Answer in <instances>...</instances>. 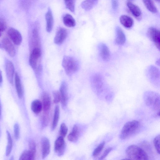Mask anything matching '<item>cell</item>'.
I'll list each match as a JSON object with an SVG mask.
<instances>
[{
    "label": "cell",
    "instance_id": "obj_35",
    "mask_svg": "<svg viewBox=\"0 0 160 160\" xmlns=\"http://www.w3.org/2000/svg\"><path fill=\"white\" fill-rule=\"evenodd\" d=\"M29 150L34 156H35L36 152V145L35 141L30 140L28 143Z\"/></svg>",
    "mask_w": 160,
    "mask_h": 160
},
{
    "label": "cell",
    "instance_id": "obj_30",
    "mask_svg": "<svg viewBox=\"0 0 160 160\" xmlns=\"http://www.w3.org/2000/svg\"><path fill=\"white\" fill-rule=\"evenodd\" d=\"M32 42L34 45L38 46L39 42V36L38 29L34 28L32 32Z\"/></svg>",
    "mask_w": 160,
    "mask_h": 160
},
{
    "label": "cell",
    "instance_id": "obj_43",
    "mask_svg": "<svg viewBox=\"0 0 160 160\" xmlns=\"http://www.w3.org/2000/svg\"><path fill=\"white\" fill-rule=\"evenodd\" d=\"M1 103L0 101V119L1 118Z\"/></svg>",
    "mask_w": 160,
    "mask_h": 160
},
{
    "label": "cell",
    "instance_id": "obj_14",
    "mask_svg": "<svg viewBox=\"0 0 160 160\" xmlns=\"http://www.w3.org/2000/svg\"><path fill=\"white\" fill-rule=\"evenodd\" d=\"M42 154V159L45 158L49 154L50 151V144L49 139L43 137L41 140Z\"/></svg>",
    "mask_w": 160,
    "mask_h": 160
},
{
    "label": "cell",
    "instance_id": "obj_34",
    "mask_svg": "<svg viewBox=\"0 0 160 160\" xmlns=\"http://www.w3.org/2000/svg\"><path fill=\"white\" fill-rule=\"evenodd\" d=\"M160 135L158 134L157 136L154 139L153 143L154 146L157 152L160 154Z\"/></svg>",
    "mask_w": 160,
    "mask_h": 160
},
{
    "label": "cell",
    "instance_id": "obj_42",
    "mask_svg": "<svg viewBox=\"0 0 160 160\" xmlns=\"http://www.w3.org/2000/svg\"><path fill=\"white\" fill-rule=\"evenodd\" d=\"M2 71L0 70V86L2 84Z\"/></svg>",
    "mask_w": 160,
    "mask_h": 160
},
{
    "label": "cell",
    "instance_id": "obj_33",
    "mask_svg": "<svg viewBox=\"0 0 160 160\" xmlns=\"http://www.w3.org/2000/svg\"><path fill=\"white\" fill-rule=\"evenodd\" d=\"M105 144L104 141L102 142L93 151L92 155L94 157L98 156L102 150Z\"/></svg>",
    "mask_w": 160,
    "mask_h": 160
},
{
    "label": "cell",
    "instance_id": "obj_26",
    "mask_svg": "<svg viewBox=\"0 0 160 160\" xmlns=\"http://www.w3.org/2000/svg\"><path fill=\"white\" fill-rule=\"evenodd\" d=\"M60 115V109L59 106L57 105L55 106L53 118L52 122L51 130H54L56 128L59 119Z\"/></svg>",
    "mask_w": 160,
    "mask_h": 160
},
{
    "label": "cell",
    "instance_id": "obj_10",
    "mask_svg": "<svg viewBox=\"0 0 160 160\" xmlns=\"http://www.w3.org/2000/svg\"><path fill=\"white\" fill-rule=\"evenodd\" d=\"M60 93L61 95V102L62 107L65 108L67 105L68 100V86L65 82H63L60 87Z\"/></svg>",
    "mask_w": 160,
    "mask_h": 160
},
{
    "label": "cell",
    "instance_id": "obj_40",
    "mask_svg": "<svg viewBox=\"0 0 160 160\" xmlns=\"http://www.w3.org/2000/svg\"><path fill=\"white\" fill-rule=\"evenodd\" d=\"M112 148L111 147L109 148L106 149L103 152V154L99 158V160H103L108 155V154L112 150Z\"/></svg>",
    "mask_w": 160,
    "mask_h": 160
},
{
    "label": "cell",
    "instance_id": "obj_1",
    "mask_svg": "<svg viewBox=\"0 0 160 160\" xmlns=\"http://www.w3.org/2000/svg\"><path fill=\"white\" fill-rule=\"evenodd\" d=\"M140 128V122L134 120L127 122L123 126L119 135L120 138L122 140L130 138L137 133Z\"/></svg>",
    "mask_w": 160,
    "mask_h": 160
},
{
    "label": "cell",
    "instance_id": "obj_39",
    "mask_svg": "<svg viewBox=\"0 0 160 160\" xmlns=\"http://www.w3.org/2000/svg\"><path fill=\"white\" fill-rule=\"evenodd\" d=\"M7 24L4 20L0 18V33H2L6 28Z\"/></svg>",
    "mask_w": 160,
    "mask_h": 160
},
{
    "label": "cell",
    "instance_id": "obj_16",
    "mask_svg": "<svg viewBox=\"0 0 160 160\" xmlns=\"http://www.w3.org/2000/svg\"><path fill=\"white\" fill-rule=\"evenodd\" d=\"M99 54L102 59L106 61L109 60L110 54L108 47L104 44L101 43L98 47Z\"/></svg>",
    "mask_w": 160,
    "mask_h": 160
},
{
    "label": "cell",
    "instance_id": "obj_19",
    "mask_svg": "<svg viewBox=\"0 0 160 160\" xmlns=\"http://www.w3.org/2000/svg\"><path fill=\"white\" fill-rule=\"evenodd\" d=\"M119 19L121 24L126 28H130L132 26L133 23V19L130 17L126 15L121 16Z\"/></svg>",
    "mask_w": 160,
    "mask_h": 160
},
{
    "label": "cell",
    "instance_id": "obj_17",
    "mask_svg": "<svg viewBox=\"0 0 160 160\" xmlns=\"http://www.w3.org/2000/svg\"><path fill=\"white\" fill-rule=\"evenodd\" d=\"M126 41L125 34L122 29L119 27L116 28L115 43L118 45H122Z\"/></svg>",
    "mask_w": 160,
    "mask_h": 160
},
{
    "label": "cell",
    "instance_id": "obj_21",
    "mask_svg": "<svg viewBox=\"0 0 160 160\" xmlns=\"http://www.w3.org/2000/svg\"><path fill=\"white\" fill-rule=\"evenodd\" d=\"M64 24L68 27H74L76 24L75 21L72 16L69 14H65L62 18Z\"/></svg>",
    "mask_w": 160,
    "mask_h": 160
},
{
    "label": "cell",
    "instance_id": "obj_38",
    "mask_svg": "<svg viewBox=\"0 0 160 160\" xmlns=\"http://www.w3.org/2000/svg\"><path fill=\"white\" fill-rule=\"evenodd\" d=\"M14 135L15 139H18L20 136V129L18 124L16 123L14 126Z\"/></svg>",
    "mask_w": 160,
    "mask_h": 160
},
{
    "label": "cell",
    "instance_id": "obj_8",
    "mask_svg": "<svg viewBox=\"0 0 160 160\" xmlns=\"http://www.w3.org/2000/svg\"><path fill=\"white\" fill-rule=\"evenodd\" d=\"M66 146L64 138L61 136H59L56 140L54 146V151L58 156H61L63 154Z\"/></svg>",
    "mask_w": 160,
    "mask_h": 160
},
{
    "label": "cell",
    "instance_id": "obj_9",
    "mask_svg": "<svg viewBox=\"0 0 160 160\" xmlns=\"http://www.w3.org/2000/svg\"><path fill=\"white\" fill-rule=\"evenodd\" d=\"M2 46L8 54L11 57L15 54V49L12 42L8 38H4L2 40Z\"/></svg>",
    "mask_w": 160,
    "mask_h": 160
},
{
    "label": "cell",
    "instance_id": "obj_15",
    "mask_svg": "<svg viewBox=\"0 0 160 160\" xmlns=\"http://www.w3.org/2000/svg\"><path fill=\"white\" fill-rule=\"evenodd\" d=\"M5 71L7 77L8 81L11 84H12L14 68L13 63L10 61L8 60L6 62Z\"/></svg>",
    "mask_w": 160,
    "mask_h": 160
},
{
    "label": "cell",
    "instance_id": "obj_36",
    "mask_svg": "<svg viewBox=\"0 0 160 160\" xmlns=\"http://www.w3.org/2000/svg\"><path fill=\"white\" fill-rule=\"evenodd\" d=\"M68 131V128L64 123L61 124L60 128V134L61 136L64 138L66 136Z\"/></svg>",
    "mask_w": 160,
    "mask_h": 160
},
{
    "label": "cell",
    "instance_id": "obj_2",
    "mask_svg": "<svg viewBox=\"0 0 160 160\" xmlns=\"http://www.w3.org/2000/svg\"><path fill=\"white\" fill-rule=\"evenodd\" d=\"M126 152L129 159L147 160L148 157L144 149L140 147L132 145L127 148Z\"/></svg>",
    "mask_w": 160,
    "mask_h": 160
},
{
    "label": "cell",
    "instance_id": "obj_25",
    "mask_svg": "<svg viewBox=\"0 0 160 160\" xmlns=\"http://www.w3.org/2000/svg\"><path fill=\"white\" fill-rule=\"evenodd\" d=\"M98 0H85L82 2L81 7L86 10L92 9L97 3Z\"/></svg>",
    "mask_w": 160,
    "mask_h": 160
},
{
    "label": "cell",
    "instance_id": "obj_29",
    "mask_svg": "<svg viewBox=\"0 0 160 160\" xmlns=\"http://www.w3.org/2000/svg\"><path fill=\"white\" fill-rule=\"evenodd\" d=\"M35 156L33 155L29 150L24 151L19 158L20 160H30L35 159Z\"/></svg>",
    "mask_w": 160,
    "mask_h": 160
},
{
    "label": "cell",
    "instance_id": "obj_45",
    "mask_svg": "<svg viewBox=\"0 0 160 160\" xmlns=\"http://www.w3.org/2000/svg\"></svg>",
    "mask_w": 160,
    "mask_h": 160
},
{
    "label": "cell",
    "instance_id": "obj_27",
    "mask_svg": "<svg viewBox=\"0 0 160 160\" xmlns=\"http://www.w3.org/2000/svg\"><path fill=\"white\" fill-rule=\"evenodd\" d=\"M146 8L150 12L155 13L157 9L152 0H142Z\"/></svg>",
    "mask_w": 160,
    "mask_h": 160
},
{
    "label": "cell",
    "instance_id": "obj_44",
    "mask_svg": "<svg viewBox=\"0 0 160 160\" xmlns=\"http://www.w3.org/2000/svg\"><path fill=\"white\" fill-rule=\"evenodd\" d=\"M155 0L157 1V2H160V0Z\"/></svg>",
    "mask_w": 160,
    "mask_h": 160
},
{
    "label": "cell",
    "instance_id": "obj_6",
    "mask_svg": "<svg viewBox=\"0 0 160 160\" xmlns=\"http://www.w3.org/2000/svg\"><path fill=\"white\" fill-rule=\"evenodd\" d=\"M41 54V50L39 48H33L31 52L29 57V62L31 67L34 69H36Z\"/></svg>",
    "mask_w": 160,
    "mask_h": 160
},
{
    "label": "cell",
    "instance_id": "obj_13",
    "mask_svg": "<svg viewBox=\"0 0 160 160\" xmlns=\"http://www.w3.org/2000/svg\"><path fill=\"white\" fill-rule=\"evenodd\" d=\"M42 109L43 113H49L51 108V98L48 94L43 92L42 96Z\"/></svg>",
    "mask_w": 160,
    "mask_h": 160
},
{
    "label": "cell",
    "instance_id": "obj_11",
    "mask_svg": "<svg viewBox=\"0 0 160 160\" xmlns=\"http://www.w3.org/2000/svg\"><path fill=\"white\" fill-rule=\"evenodd\" d=\"M68 35L67 30L62 28H59L57 30L54 38V42L57 44L62 43Z\"/></svg>",
    "mask_w": 160,
    "mask_h": 160
},
{
    "label": "cell",
    "instance_id": "obj_7",
    "mask_svg": "<svg viewBox=\"0 0 160 160\" xmlns=\"http://www.w3.org/2000/svg\"><path fill=\"white\" fill-rule=\"evenodd\" d=\"M8 35L14 43L20 45L22 42V38L20 33L16 29L11 28L8 31Z\"/></svg>",
    "mask_w": 160,
    "mask_h": 160
},
{
    "label": "cell",
    "instance_id": "obj_41",
    "mask_svg": "<svg viewBox=\"0 0 160 160\" xmlns=\"http://www.w3.org/2000/svg\"><path fill=\"white\" fill-rule=\"evenodd\" d=\"M112 7L113 9L116 10L118 6V0H111Z\"/></svg>",
    "mask_w": 160,
    "mask_h": 160
},
{
    "label": "cell",
    "instance_id": "obj_32",
    "mask_svg": "<svg viewBox=\"0 0 160 160\" xmlns=\"http://www.w3.org/2000/svg\"><path fill=\"white\" fill-rule=\"evenodd\" d=\"M49 119V113H43L41 119V124L42 128H44L48 125Z\"/></svg>",
    "mask_w": 160,
    "mask_h": 160
},
{
    "label": "cell",
    "instance_id": "obj_18",
    "mask_svg": "<svg viewBox=\"0 0 160 160\" xmlns=\"http://www.w3.org/2000/svg\"><path fill=\"white\" fill-rule=\"evenodd\" d=\"M46 22V29L47 31L49 32L52 31L54 19L51 9L48 8L45 15Z\"/></svg>",
    "mask_w": 160,
    "mask_h": 160
},
{
    "label": "cell",
    "instance_id": "obj_23",
    "mask_svg": "<svg viewBox=\"0 0 160 160\" xmlns=\"http://www.w3.org/2000/svg\"><path fill=\"white\" fill-rule=\"evenodd\" d=\"M31 107L33 112L35 114H38L42 110V102L38 99H35L32 102Z\"/></svg>",
    "mask_w": 160,
    "mask_h": 160
},
{
    "label": "cell",
    "instance_id": "obj_24",
    "mask_svg": "<svg viewBox=\"0 0 160 160\" xmlns=\"http://www.w3.org/2000/svg\"><path fill=\"white\" fill-rule=\"evenodd\" d=\"M79 131L78 126L76 125L74 126L72 132L68 136V140L71 142L76 141L78 139Z\"/></svg>",
    "mask_w": 160,
    "mask_h": 160
},
{
    "label": "cell",
    "instance_id": "obj_28",
    "mask_svg": "<svg viewBox=\"0 0 160 160\" xmlns=\"http://www.w3.org/2000/svg\"><path fill=\"white\" fill-rule=\"evenodd\" d=\"M8 144L6 148V155L8 156L10 154L12 151V140L11 134L8 131H7Z\"/></svg>",
    "mask_w": 160,
    "mask_h": 160
},
{
    "label": "cell",
    "instance_id": "obj_20",
    "mask_svg": "<svg viewBox=\"0 0 160 160\" xmlns=\"http://www.w3.org/2000/svg\"><path fill=\"white\" fill-rule=\"evenodd\" d=\"M127 5L130 11L134 16L138 18L141 15V10L137 6L130 2H127Z\"/></svg>",
    "mask_w": 160,
    "mask_h": 160
},
{
    "label": "cell",
    "instance_id": "obj_22",
    "mask_svg": "<svg viewBox=\"0 0 160 160\" xmlns=\"http://www.w3.org/2000/svg\"><path fill=\"white\" fill-rule=\"evenodd\" d=\"M15 85L18 96L19 98H21L23 95V91L19 77L17 73L15 74Z\"/></svg>",
    "mask_w": 160,
    "mask_h": 160
},
{
    "label": "cell",
    "instance_id": "obj_37",
    "mask_svg": "<svg viewBox=\"0 0 160 160\" xmlns=\"http://www.w3.org/2000/svg\"><path fill=\"white\" fill-rule=\"evenodd\" d=\"M53 102L57 104L61 101V95L60 92L58 91H54L53 92Z\"/></svg>",
    "mask_w": 160,
    "mask_h": 160
},
{
    "label": "cell",
    "instance_id": "obj_5",
    "mask_svg": "<svg viewBox=\"0 0 160 160\" xmlns=\"http://www.w3.org/2000/svg\"><path fill=\"white\" fill-rule=\"evenodd\" d=\"M147 72L148 77L152 83L157 84L159 82L160 73L158 68L151 66L148 68Z\"/></svg>",
    "mask_w": 160,
    "mask_h": 160
},
{
    "label": "cell",
    "instance_id": "obj_4",
    "mask_svg": "<svg viewBox=\"0 0 160 160\" xmlns=\"http://www.w3.org/2000/svg\"><path fill=\"white\" fill-rule=\"evenodd\" d=\"M147 34L150 40L155 44L157 48L160 49V31L154 27H150L148 30Z\"/></svg>",
    "mask_w": 160,
    "mask_h": 160
},
{
    "label": "cell",
    "instance_id": "obj_31",
    "mask_svg": "<svg viewBox=\"0 0 160 160\" xmlns=\"http://www.w3.org/2000/svg\"><path fill=\"white\" fill-rule=\"evenodd\" d=\"M66 7L70 11L74 12L75 9V0H64Z\"/></svg>",
    "mask_w": 160,
    "mask_h": 160
},
{
    "label": "cell",
    "instance_id": "obj_3",
    "mask_svg": "<svg viewBox=\"0 0 160 160\" xmlns=\"http://www.w3.org/2000/svg\"><path fill=\"white\" fill-rule=\"evenodd\" d=\"M62 65L66 73L68 76L71 75L78 69L79 65L78 61L70 56L64 57Z\"/></svg>",
    "mask_w": 160,
    "mask_h": 160
},
{
    "label": "cell",
    "instance_id": "obj_12",
    "mask_svg": "<svg viewBox=\"0 0 160 160\" xmlns=\"http://www.w3.org/2000/svg\"><path fill=\"white\" fill-rule=\"evenodd\" d=\"M144 98L146 104L148 106L154 105L156 100L159 98V95L157 93L152 91L146 92Z\"/></svg>",
    "mask_w": 160,
    "mask_h": 160
}]
</instances>
